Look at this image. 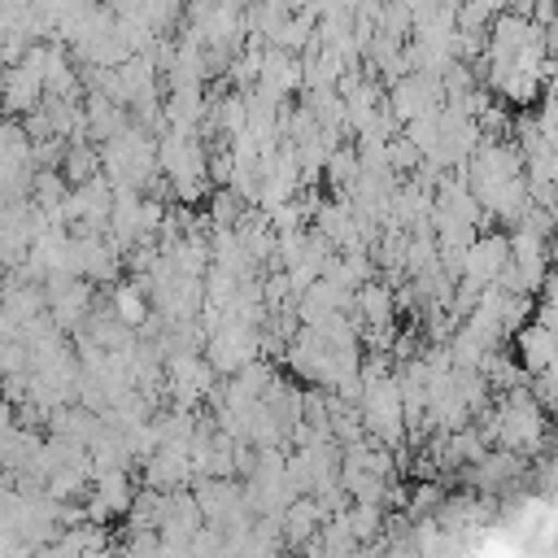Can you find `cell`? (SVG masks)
Listing matches in <instances>:
<instances>
[{
  "label": "cell",
  "mask_w": 558,
  "mask_h": 558,
  "mask_svg": "<svg viewBox=\"0 0 558 558\" xmlns=\"http://www.w3.org/2000/svg\"><path fill=\"white\" fill-rule=\"evenodd\" d=\"M362 397H357V414H362V427L384 440V445H397L401 432H405V397H401V379L384 375V379H362Z\"/></svg>",
  "instance_id": "obj_1"
},
{
  "label": "cell",
  "mask_w": 558,
  "mask_h": 558,
  "mask_svg": "<svg viewBox=\"0 0 558 558\" xmlns=\"http://www.w3.org/2000/svg\"><path fill=\"white\" fill-rule=\"evenodd\" d=\"M497 418H501L497 445L506 453H532V449H541V440H545V410H541V401L532 392L510 388L497 401Z\"/></svg>",
  "instance_id": "obj_2"
},
{
  "label": "cell",
  "mask_w": 558,
  "mask_h": 558,
  "mask_svg": "<svg viewBox=\"0 0 558 558\" xmlns=\"http://www.w3.org/2000/svg\"><path fill=\"white\" fill-rule=\"evenodd\" d=\"M510 240L501 235V231H488V235H480L475 244H471V253H466V266H462V279L471 283V288H493V283H501V275L510 270Z\"/></svg>",
  "instance_id": "obj_3"
},
{
  "label": "cell",
  "mask_w": 558,
  "mask_h": 558,
  "mask_svg": "<svg viewBox=\"0 0 558 558\" xmlns=\"http://www.w3.org/2000/svg\"><path fill=\"white\" fill-rule=\"evenodd\" d=\"M514 344H519V362H523V371L541 375V371L558 366V336H554L545 323H527V327L514 336Z\"/></svg>",
  "instance_id": "obj_4"
},
{
  "label": "cell",
  "mask_w": 558,
  "mask_h": 558,
  "mask_svg": "<svg viewBox=\"0 0 558 558\" xmlns=\"http://www.w3.org/2000/svg\"><path fill=\"white\" fill-rule=\"evenodd\" d=\"M353 305H357V314H362L371 327H384L388 314H392V292H388L384 283H362V288L353 292Z\"/></svg>",
  "instance_id": "obj_5"
},
{
  "label": "cell",
  "mask_w": 558,
  "mask_h": 558,
  "mask_svg": "<svg viewBox=\"0 0 558 558\" xmlns=\"http://www.w3.org/2000/svg\"><path fill=\"white\" fill-rule=\"evenodd\" d=\"M144 310H148V305H144V296H140V283L113 292V314H118L122 327H140V323H144Z\"/></svg>",
  "instance_id": "obj_6"
},
{
  "label": "cell",
  "mask_w": 558,
  "mask_h": 558,
  "mask_svg": "<svg viewBox=\"0 0 558 558\" xmlns=\"http://www.w3.org/2000/svg\"><path fill=\"white\" fill-rule=\"evenodd\" d=\"M440 4H449V9H458V4H462V0H440Z\"/></svg>",
  "instance_id": "obj_7"
}]
</instances>
